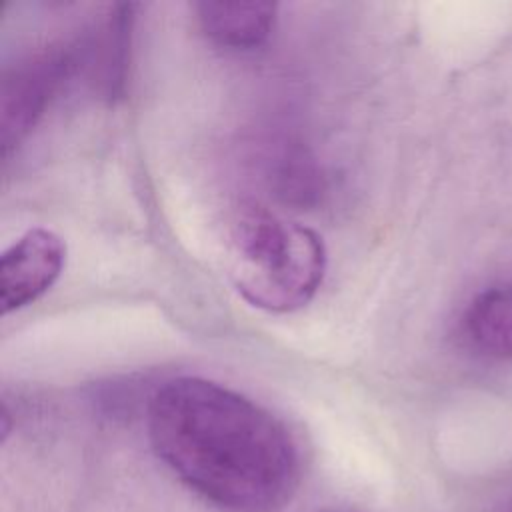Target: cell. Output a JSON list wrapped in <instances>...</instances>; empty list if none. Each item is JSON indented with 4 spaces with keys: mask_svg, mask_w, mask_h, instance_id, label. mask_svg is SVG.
<instances>
[{
    "mask_svg": "<svg viewBox=\"0 0 512 512\" xmlns=\"http://www.w3.org/2000/svg\"><path fill=\"white\" fill-rule=\"evenodd\" d=\"M66 244L46 228H32L0 256V312L6 316L38 300L60 276Z\"/></svg>",
    "mask_w": 512,
    "mask_h": 512,
    "instance_id": "3957f363",
    "label": "cell"
},
{
    "mask_svg": "<svg viewBox=\"0 0 512 512\" xmlns=\"http://www.w3.org/2000/svg\"><path fill=\"white\" fill-rule=\"evenodd\" d=\"M68 68V52L48 48L32 54L2 80L0 126L4 152L28 134Z\"/></svg>",
    "mask_w": 512,
    "mask_h": 512,
    "instance_id": "277c9868",
    "label": "cell"
},
{
    "mask_svg": "<svg viewBox=\"0 0 512 512\" xmlns=\"http://www.w3.org/2000/svg\"><path fill=\"white\" fill-rule=\"evenodd\" d=\"M156 456L228 512H276L300 480L298 446L272 412L206 378L180 376L148 404Z\"/></svg>",
    "mask_w": 512,
    "mask_h": 512,
    "instance_id": "6da1fadb",
    "label": "cell"
},
{
    "mask_svg": "<svg viewBox=\"0 0 512 512\" xmlns=\"http://www.w3.org/2000/svg\"><path fill=\"white\" fill-rule=\"evenodd\" d=\"M326 246L308 226L260 204L238 208L228 230V276L238 294L266 312H294L318 292Z\"/></svg>",
    "mask_w": 512,
    "mask_h": 512,
    "instance_id": "7a4b0ae2",
    "label": "cell"
},
{
    "mask_svg": "<svg viewBox=\"0 0 512 512\" xmlns=\"http://www.w3.org/2000/svg\"><path fill=\"white\" fill-rule=\"evenodd\" d=\"M200 30L218 46L246 50L268 40L276 24L278 6L266 0L196 2Z\"/></svg>",
    "mask_w": 512,
    "mask_h": 512,
    "instance_id": "5b68a950",
    "label": "cell"
},
{
    "mask_svg": "<svg viewBox=\"0 0 512 512\" xmlns=\"http://www.w3.org/2000/svg\"><path fill=\"white\" fill-rule=\"evenodd\" d=\"M464 332L482 354L512 358V284L480 292L466 308Z\"/></svg>",
    "mask_w": 512,
    "mask_h": 512,
    "instance_id": "8992f818",
    "label": "cell"
}]
</instances>
